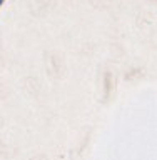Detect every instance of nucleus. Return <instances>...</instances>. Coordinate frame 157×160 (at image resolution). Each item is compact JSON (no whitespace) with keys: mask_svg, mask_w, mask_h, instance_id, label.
I'll use <instances>...</instances> for the list:
<instances>
[{"mask_svg":"<svg viewBox=\"0 0 157 160\" xmlns=\"http://www.w3.org/2000/svg\"><path fill=\"white\" fill-rule=\"evenodd\" d=\"M2 3H3V0H0V5H2Z\"/></svg>","mask_w":157,"mask_h":160,"instance_id":"obj_1","label":"nucleus"}]
</instances>
